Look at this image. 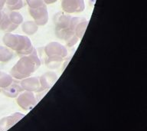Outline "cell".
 <instances>
[{
    "mask_svg": "<svg viewBox=\"0 0 147 131\" xmlns=\"http://www.w3.org/2000/svg\"><path fill=\"white\" fill-rule=\"evenodd\" d=\"M36 52V49L34 48L32 54L23 55L11 69V75L21 79L27 78L36 71L41 65V61Z\"/></svg>",
    "mask_w": 147,
    "mask_h": 131,
    "instance_id": "6da1fadb",
    "label": "cell"
},
{
    "mask_svg": "<svg viewBox=\"0 0 147 131\" xmlns=\"http://www.w3.org/2000/svg\"><path fill=\"white\" fill-rule=\"evenodd\" d=\"M2 41L5 46L22 56L32 54L34 49L29 38L22 34L6 33Z\"/></svg>",
    "mask_w": 147,
    "mask_h": 131,
    "instance_id": "7a4b0ae2",
    "label": "cell"
},
{
    "mask_svg": "<svg viewBox=\"0 0 147 131\" xmlns=\"http://www.w3.org/2000/svg\"><path fill=\"white\" fill-rule=\"evenodd\" d=\"M23 22V16L20 12L17 11H10L9 13H5L4 22L2 23L1 29L6 33H10Z\"/></svg>",
    "mask_w": 147,
    "mask_h": 131,
    "instance_id": "3957f363",
    "label": "cell"
},
{
    "mask_svg": "<svg viewBox=\"0 0 147 131\" xmlns=\"http://www.w3.org/2000/svg\"><path fill=\"white\" fill-rule=\"evenodd\" d=\"M44 51L47 57H59L64 59L68 55V51L66 47L59 42L55 41H52L46 45Z\"/></svg>",
    "mask_w": 147,
    "mask_h": 131,
    "instance_id": "277c9868",
    "label": "cell"
},
{
    "mask_svg": "<svg viewBox=\"0 0 147 131\" xmlns=\"http://www.w3.org/2000/svg\"><path fill=\"white\" fill-rule=\"evenodd\" d=\"M28 12L38 26H44L48 23V11L46 5H43L35 9L28 8Z\"/></svg>",
    "mask_w": 147,
    "mask_h": 131,
    "instance_id": "5b68a950",
    "label": "cell"
},
{
    "mask_svg": "<svg viewBox=\"0 0 147 131\" xmlns=\"http://www.w3.org/2000/svg\"><path fill=\"white\" fill-rule=\"evenodd\" d=\"M61 9L67 14L80 13L85 9L84 0H61Z\"/></svg>",
    "mask_w": 147,
    "mask_h": 131,
    "instance_id": "8992f818",
    "label": "cell"
},
{
    "mask_svg": "<svg viewBox=\"0 0 147 131\" xmlns=\"http://www.w3.org/2000/svg\"><path fill=\"white\" fill-rule=\"evenodd\" d=\"M88 25V20L85 18L80 17H72L70 24V29L74 32L78 38H82L85 31Z\"/></svg>",
    "mask_w": 147,
    "mask_h": 131,
    "instance_id": "52a82bcc",
    "label": "cell"
},
{
    "mask_svg": "<svg viewBox=\"0 0 147 131\" xmlns=\"http://www.w3.org/2000/svg\"><path fill=\"white\" fill-rule=\"evenodd\" d=\"M55 34L57 38L64 41L67 48H72L79 41L77 35L70 28L64 30H55Z\"/></svg>",
    "mask_w": 147,
    "mask_h": 131,
    "instance_id": "ba28073f",
    "label": "cell"
},
{
    "mask_svg": "<svg viewBox=\"0 0 147 131\" xmlns=\"http://www.w3.org/2000/svg\"><path fill=\"white\" fill-rule=\"evenodd\" d=\"M71 16L65 12H57L54 16V23L55 25V30H64L70 28L71 20Z\"/></svg>",
    "mask_w": 147,
    "mask_h": 131,
    "instance_id": "9c48e42d",
    "label": "cell"
},
{
    "mask_svg": "<svg viewBox=\"0 0 147 131\" xmlns=\"http://www.w3.org/2000/svg\"><path fill=\"white\" fill-rule=\"evenodd\" d=\"M22 29L27 35H33L38 32V26L34 21H26L22 23Z\"/></svg>",
    "mask_w": 147,
    "mask_h": 131,
    "instance_id": "30bf717a",
    "label": "cell"
},
{
    "mask_svg": "<svg viewBox=\"0 0 147 131\" xmlns=\"http://www.w3.org/2000/svg\"><path fill=\"white\" fill-rule=\"evenodd\" d=\"M14 57L13 51L6 46L0 45V61L8 62Z\"/></svg>",
    "mask_w": 147,
    "mask_h": 131,
    "instance_id": "8fae6325",
    "label": "cell"
},
{
    "mask_svg": "<svg viewBox=\"0 0 147 131\" xmlns=\"http://www.w3.org/2000/svg\"><path fill=\"white\" fill-rule=\"evenodd\" d=\"M25 1V0H6L5 4L10 11H18L24 7Z\"/></svg>",
    "mask_w": 147,
    "mask_h": 131,
    "instance_id": "7c38bea8",
    "label": "cell"
},
{
    "mask_svg": "<svg viewBox=\"0 0 147 131\" xmlns=\"http://www.w3.org/2000/svg\"><path fill=\"white\" fill-rule=\"evenodd\" d=\"M63 58L59 57H48L46 60V65L51 68H57L63 61Z\"/></svg>",
    "mask_w": 147,
    "mask_h": 131,
    "instance_id": "4fadbf2b",
    "label": "cell"
},
{
    "mask_svg": "<svg viewBox=\"0 0 147 131\" xmlns=\"http://www.w3.org/2000/svg\"><path fill=\"white\" fill-rule=\"evenodd\" d=\"M12 82V78L10 75L5 72L0 71V87H6L11 84Z\"/></svg>",
    "mask_w": 147,
    "mask_h": 131,
    "instance_id": "5bb4252c",
    "label": "cell"
},
{
    "mask_svg": "<svg viewBox=\"0 0 147 131\" xmlns=\"http://www.w3.org/2000/svg\"><path fill=\"white\" fill-rule=\"evenodd\" d=\"M25 2L27 3L28 6L30 9H35L43 5H45L44 0H25Z\"/></svg>",
    "mask_w": 147,
    "mask_h": 131,
    "instance_id": "9a60e30c",
    "label": "cell"
},
{
    "mask_svg": "<svg viewBox=\"0 0 147 131\" xmlns=\"http://www.w3.org/2000/svg\"><path fill=\"white\" fill-rule=\"evenodd\" d=\"M5 16V12L0 11V29H1V27H2V23L4 22Z\"/></svg>",
    "mask_w": 147,
    "mask_h": 131,
    "instance_id": "2e32d148",
    "label": "cell"
},
{
    "mask_svg": "<svg viewBox=\"0 0 147 131\" xmlns=\"http://www.w3.org/2000/svg\"><path fill=\"white\" fill-rule=\"evenodd\" d=\"M58 0H44V2L45 5H51L55 3V2H57Z\"/></svg>",
    "mask_w": 147,
    "mask_h": 131,
    "instance_id": "e0dca14e",
    "label": "cell"
},
{
    "mask_svg": "<svg viewBox=\"0 0 147 131\" xmlns=\"http://www.w3.org/2000/svg\"><path fill=\"white\" fill-rule=\"evenodd\" d=\"M5 1H6V0H0V11H2V9H3V7L5 6Z\"/></svg>",
    "mask_w": 147,
    "mask_h": 131,
    "instance_id": "ac0fdd59",
    "label": "cell"
}]
</instances>
